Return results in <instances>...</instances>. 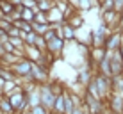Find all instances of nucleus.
I'll return each mask as SVG.
<instances>
[{
  "label": "nucleus",
  "mask_w": 123,
  "mask_h": 114,
  "mask_svg": "<svg viewBox=\"0 0 123 114\" xmlns=\"http://www.w3.org/2000/svg\"><path fill=\"white\" fill-rule=\"evenodd\" d=\"M9 98V102L12 105V109H14V112H27L29 111V102H27V93H25L23 86H18L14 89L11 96H7Z\"/></svg>",
  "instance_id": "nucleus-1"
},
{
  "label": "nucleus",
  "mask_w": 123,
  "mask_h": 114,
  "mask_svg": "<svg viewBox=\"0 0 123 114\" xmlns=\"http://www.w3.org/2000/svg\"><path fill=\"white\" fill-rule=\"evenodd\" d=\"M93 82H95V86H96V89H98V93H100L102 100L105 102V100L112 95V78L105 77V75H102V73H96V75H93Z\"/></svg>",
  "instance_id": "nucleus-2"
},
{
  "label": "nucleus",
  "mask_w": 123,
  "mask_h": 114,
  "mask_svg": "<svg viewBox=\"0 0 123 114\" xmlns=\"http://www.w3.org/2000/svg\"><path fill=\"white\" fill-rule=\"evenodd\" d=\"M109 34H111L109 27L104 25V23H100L98 27L91 32V48H105V41H107Z\"/></svg>",
  "instance_id": "nucleus-3"
},
{
  "label": "nucleus",
  "mask_w": 123,
  "mask_h": 114,
  "mask_svg": "<svg viewBox=\"0 0 123 114\" xmlns=\"http://www.w3.org/2000/svg\"><path fill=\"white\" fill-rule=\"evenodd\" d=\"M37 91H39V102L43 105L45 109H48V111H52L54 109V103H55V93L52 91V87H50V84H39L37 86Z\"/></svg>",
  "instance_id": "nucleus-4"
},
{
  "label": "nucleus",
  "mask_w": 123,
  "mask_h": 114,
  "mask_svg": "<svg viewBox=\"0 0 123 114\" xmlns=\"http://www.w3.org/2000/svg\"><path fill=\"white\" fill-rule=\"evenodd\" d=\"M31 78H32V82L36 84V86L50 82V80H48V70H46L45 66H41V64H36V62H32V68H31Z\"/></svg>",
  "instance_id": "nucleus-5"
},
{
  "label": "nucleus",
  "mask_w": 123,
  "mask_h": 114,
  "mask_svg": "<svg viewBox=\"0 0 123 114\" xmlns=\"http://www.w3.org/2000/svg\"><path fill=\"white\" fill-rule=\"evenodd\" d=\"M31 68H32V62L29 61V59H22L20 62H16V64L11 66V71L18 77V84H20L22 78H25V77L31 75Z\"/></svg>",
  "instance_id": "nucleus-6"
},
{
  "label": "nucleus",
  "mask_w": 123,
  "mask_h": 114,
  "mask_svg": "<svg viewBox=\"0 0 123 114\" xmlns=\"http://www.w3.org/2000/svg\"><path fill=\"white\" fill-rule=\"evenodd\" d=\"M64 46H66V41L62 39V37L55 36L54 39L46 41V54H50L52 57H57L59 54L64 52Z\"/></svg>",
  "instance_id": "nucleus-7"
},
{
  "label": "nucleus",
  "mask_w": 123,
  "mask_h": 114,
  "mask_svg": "<svg viewBox=\"0 0 123 114\" xmlns=\"http://www.w3.org/2000/svg\"><path fill=\"white\" fill-rule=\"evenodd\" d=\"M107 107L111 109V112H114V114H123V98L118 93H112L107 98Z\"/></svg>",
  "instance_id": "nucleus-8"
},
{
  "label": "nucleus",
  "mask_w": 123,
  "mask_h": 114,
  "mask_svg": "<svg viewBox=\"0 0 123 114\" xmlns=\"http://www.w3.org/2000/svg\"><path fill=\"white\" fill-rule=\"evenodd\" d=\"M123 43V36L121 32H111L107 37V41H105V50L107 52H114V50H118Z\"/></svg>",
  "instance_id": "nucleus-9"
},
{
  "label": "nucleus",
  "mask_w": 123,
  "mask_h": 114,
  "mask_svg": "<svg viewBox=\"0 0 123 114\" xmlns=\"http://www.w3.org/2000/svg\"><path fill=\"white\" fill-rule=\"evenodd\" d=\"M46 16H48V23H50V27H55V25H62V23L66 22L64 16H62V12L59 11L55 6H54L52 9L46 12Z\"/></svg>",
  "instance_id": "nucleus-10"
},
{
  "label": "nucleus",
  "mask_w": 123,
  "mask_h": 114,
  "mask_svg": "<svg viewBox=\"0 0 123 114\" xmlns=\"http://www.w3.org/2000/svg\"><path fill=\"white\" fill-rule=\"evenodd\" d=\"M95 7H98V2H95V0H79L77 11L79 12H87V11L95 9Z\"/></svg>",
  "instance_id": "nucleus-11"
},
{
  "label": "nucleus",
  "mask_w": 123,
  "mask_h": 114,
  "mask_svg": "<svg viewBox=\"0 0 123 114\" xmlns=\"http://www.w3.org/2000/svg\"><path fill=\"white\" fill-rule=\"evenodd\" d=\"M68 23H70L73 29H82L84 23H86V20H84V14H82V12H75V14L71 16L70 20H68Z\"/></svg>",
  "instance_id": "nucleus-12"
},
{
  "label": "nucleus",
  "mask_w": 123,
  "mask_h": 114,
  "mask_svg": "<svg viewBox=\"0 0 123 114\" xmlns=\"http://www.w3.org/2000/svg\"><path fill=\"white\" fill-rule=\"evenodd\" d=\"M64 93H66V91H64ZM64 93H61V95L55 96V103H54L52 112H55V114H64Z\"/></svg>",
  "instance_id": "nucleus-13"
},
{
  "label": "nucleus",
  "mask_w": 123,
  "mask_h": 114,
  "mask_svg": "<svg viewBox=\"0 0 123 114\" xmlns=\"http://www.w3.org/2000/svg\"><path fill=\"white\" fill-rule=\"evenodd\" d=\"M91 78H93V75H91V71L87 68H82L79 71V75H77V82H80L82 86H87V84L91 82Z\"/></svg>",
  "instance_id": "nucleus-14"
},
{
  "label": "nucleus",
  "mask_w": 123,
  "mask_h": 114,
  "mask_svg": "<svg viewBox=\"0 0 123 114\" xmlns=\"http://www.w3.org/2000/svg\"><path fill=\"white\" fill-rule=\"evenodd\" d=\"M0 112L2 114H16L7 96H2V98H0Z\"/></svg>",
  "instance_id": "nucleus-15"
},
{
  "label": "nucleus",
  "mask_w": 123,
  "mask_h": 114,
  "mask_svg": "<svg viewBox=\"0 0 123 114\" xmlns=\"http://www.w3.org/2000/svg\"><path fill=\"white\" fill-rule=\"evenodd\" d=\"M14 12V6L9 0H0V14L2 16H11Z\"/></svg>",
  "instance_id": "nucleus-16"
},
{
  "label": "nucleus",
  "mask_w": 123,
  "mask_h": 114,
  "mask_svg": "<svg viewBox=\"0 0 123 114\" xmlns=\"http://www.w3.org/2000/svg\"><path fill=\"white\" fill-rule=\"evenodd\" d=\"M105 54H107V50H105V48H91V50H89V57H91V61H95L96 64H98L102 59L105 57Z\"/></svg>",
  "instance_id": "nucleus-17"
},
{
  "label": "nucleus",
  "mask_w": 123,
  "mask_h": 114,
  "mask_svg": "<svg viewBox=\"0 0 123 114\" xmlns=\"http://www.w3.org/2000/svg\"><path fill=\"white\" fill-rule=\"evenodd\" d=\"M73 109H75V103H73V98H71V93L66 91L64 93V114H73Z\"/></svg>",
  "instance_id": "nucleus-18"
},
{
  "label": "nucleus",
  "mask_w": 123,
  "mask_h": 114,
  "mask_svg": "<svg viewBox=\"0 0 123 114\" xmlns=\"http://www.w3.org/2000/svg\"><path fill=\"white\" fill-rule=\"evenodd\" d=\"M50 25L48 23H37V22H32V30L36 32L37 36H45L46 32H48Z\"/></svg>",
  "instance_id": "nucleus-19"
},
{
  "label": "nucleus",
  "mask_w": 123,
  "mask_h": 114,
  "mask_svg": "<svg viewBox=\"0 0 123 114\" xmlns=\"http://www.w3.org/2000/svg\"><path fill=\"white\" fill-rule=\"evenodd\" d=\"M52 7H54L52 0H39L37 2V11H41V12H48Z\"/></svg>",
  "instance_id": "nucleus-20"
},
{
  "label": "nucleus",
  "mask_w": 123,
  "mask_h": 114,
  "mask_svg": "<svg viewBox=\"0 0 123 114\" xmlns=\"http://www.w3.org/2000/svg\"><path fill=\"white\" fill-rule=\"evenodd\" d=\"M34 14H36V12H34L32 9H22V12H20V16H22V20L23 22H29V23H32L34 22Z\"/></svg>",
  "instance_id": "nucleus-21"
},
{
  "label": "nucleus",
  "mask_w": 123,
  "mask_h": 114,
  "mask_svg": "<svg viewBox=\"0 0 123 114\" xmlns=\"http://www.w3.org/2000/svg\"><path fill=\"white\" fill-rule=\"evenodd\" d=\"M11 27H12V22H11L9 16H0V29H2L4 32H7Z\"/></svg>",
  "instance_id": "nucleus-22"
},
{
  "label": "nucleus",
  "mask_w": 123,
  "mask_h": 114,
  "mask_svg": "<svg viewBox=\"0 0 123 114\" xmlns=\"http://www.w3.org/2000/svg\"><path fill=\"white\" fill-rule=\"evenodd\" d=\"M34 22H37V23H48V16H46V12L37 11L36 14H34ZM48 25H50V23H48Z\"/></svg>",
  "instance_id": "nucleus-23"
},
{
  "label": "nucleus",
  "mask_w": 123,
  "mask_h": 114,
  "mask_svg": "<svg viewBox=\"0 0 123 114\" xmlns=\"http://www.w3.org/2000/svg\"><path fill=\"white\" fill-rule=\"evenodd\" d=\"M29 112H31V114H52V111L45 109L43 105H37V107H32V109H29Z\"/></svg>",
  "instance_id": "nucleus-24"
},
{
  "label": "nucleus",
  "mask_w": 123,
  "mask_h": 114,
  "mask_svg": "<svg viewBox=\"0 0 123 114\" xmlns=\"http://www.w3.org/2000/svg\"><path fill=\"white\" fill-rule=\"evenodd\" d=\"M34 46H37L41 52H46V41H45V37H43V36H37V37H36V43H34Z\"/></svg>",
  "instance_id": "nucleus-25"
},
{
  "label": "nucleus",
  "mask_w": 123,
  "mask_h": 114,
  "mask_svg": "<svg viewBox=\"0 0 123 114\" xmlns=\"http://www.w3.org/2000/svg\"><path fill=\"white\" fill-rule=\"evenodd\" d=\"M6 34L7 36H9V37H22V34H23V32L22 30H20V29L18 27H14V25H12V27L9 29V30H7L6 32Z\"/></svg>",
  "instance_id": "nucleus-26"
},
{
  "label": "nucleus",
  "mask_w": 123,
  "mask_h": 114,
  "mask_svg": "<svg viewBox=\"0 0 123 114\" xmlns=\"http://www.w3.org/2000/svg\"><path fill=\"white\" fill-rule=\"evenodd\" d=\"M55 36H57L55 29H54V27H50V29H48V32H46V34H45L43 37H45V41H50V39H54Z\"/></svg>",
  "instance_id": "nucleus-27"
},
{
  "label": "nucleus",
  "mask_w": 123,
  "mask_h": 114,
  "mask_svg": "<svg viewBox=\"0 0 123 114\" xmlns=\"http://www.w3.org/2000/svg\"><path fill=\"white\" fill-rule=\"evenodd\" d=\"M112 2H114V11L121 12L123 11V0H112Z\"/></svg>",
  "instance_id": "nucleus-28"
},
{
  "label": "nucleus",
  "mask_w": 123,
  "mask_h": 114,
  "mask_svg": "<svg viewBox=\"0 0 123 114\" xmlns=\"http://www.w3.org/2000/svg\"><path fill=\"white\" fill-rule=\"evenodd\" d=\"M4 54H6V50H4V45H2V41H0V57H2Z\"/></svg>",
  "instance_id": "nucleus-29"
},
{
  "label": "nucleus",
  "mask_w": 123,
  "mask_h": 114,
  "mask_svg": "<svg viewBox=\"0 0 123 114\" xmlns=\"http://www.w3.org/2000/svg\"><path fill=\"white\" fill-rule=\"evenodd\" d=\"M4 86H6V80L0 77V89H4ZM2 93H4V91H2Z\"/></svg>",
  "instance_id": "nucleus-30"
},
{
  "label": "nucleus",
  "mask_w": 123,
  "mask_h": 114,
  "mask_svg": "<svg viewBox=\"0 0 123 114\" xmlns=\"http://www.w3.org/2000/svg\"><path fill=\"white\" fill-rule=\"evenodd\" d=\"M120 23H123V11L120 12Z\"/></svg>",
  "instance_id": "nucleus-31"
},
{
  "label": "nucleus",
  "mask_w": 123,
  "mask_h": 114,
  "mask_svg": "<svg viewBox=\"0 0 123 114\" xmlns=\"http://www.w3.org/2000/svg\"><path fill=\"white\" fill-rule=\"evenodd\" d=\"M4 34H6V32H4V30H2V29H0V37H2Z\"/></svg>",
  "instance_id": "nucleus-32"
},
{
  "label": "nucleus",
  "mask_w": 123,
  "mask_h": 114,
  "mask_svg": "<svg viewBox=\"0 0 123 114\" xmlns=\"http://www.w3.org/2000/svg\"><path fill=\"white\" fill-rule=\"evenodd\" d=\"M18 114H31V112H29V111H27V112H18Z\"/></svg>",
  "instance_id": "nucleus-33"
},
{
  "label": "nucleus",
  "mask_w": 123,
  "mask_h": 114,
  "mask_svg": "<svg viewBox=\"0 0 123 114\" xmlns=\"http://www.w3.org/2000/svg\"><path fill=\"white\" fill-rule=\"evenodd\" d=\"M34 2H36V4H37V2H39V0H34Z\"/></svg>",
  "instance_id": "nucleus-34"
},
{
  "label": "nucleus",
  "mask_w": 123,
  "mask_h": 114,
  "mask_svg": "<svg viewBox=\"0 0 123 114\" xmlns=\"http://www.w3.org/2000/svg\"><path fill=\"white\" fill-rule=\"evenodd\" d=\"M95 2H100V0H95Z\"/></svg>",
  "instance_id": "nucleus-35"
},
{
  "label": "nucleus",
  "mask_w": 123,
  "mask_h": 114,
  "mask_svg": "<svg viewBox=\"0 0 123 114\" xmlns=\"http://www.w3.org/2000/svg\"><path fill=\"white\" fill-rule=\"evenodd\" d=\"M52 114H55V112H52Z\"/></svg>",
  "instance_id": "nucleus-36"
},
{
  "label": "nucleus",
  "mask_w": 123,
  "mask_h": 114,
  "mask_svg": "<svg viewBox=\"0 0 123 114\" xmlns=\"http://www.w3.org/2000/svg\"><path fill=\"white\" fill-rule=\"evenodd\" d=\"M0 98H2V96H0Z\"/></svg>",
  "instance_id": "nucleus-37"
},
{
  "label": "nucleus",
  "mask_w": 123,
  "mask_h": 114,
  "mask_svg": "<svg viewBox=\"0 0 123 114\" xmlns=\"http://www.w3.org/2000/svg\"><path fill=\"white\" fill-rule=\"evenodd\" d=\"M0 16H2V14H0Z\"/></svg>",
  "instance_id": "nucleus-38"
},
{
  "label": "nucleus",
  "mask_w": 123,
  "mask_h": 114,
  "mask_svg": "<svg viewBox=\"0 0 123 114\" xmlns=\"http://www.w3.org/2000/svg\"><path fill=\"white\" fill-rule=\"evenodd\" d=\"M112 114H114V112H112Z\"/></svg>",
  "instance_id": "nucleus-39"
}]
</instances>
